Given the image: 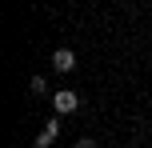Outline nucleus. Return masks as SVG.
<instances>
[{
  "label": "nucleus",
  "mask_w": 152,
  "mask_h": 148,
  "mask_svg": "<svg viewBox=\"0 0 152 148\" xmlns=\"http://www.w3.org/2000/svg\"><path fill=\"white\" fill-rule=\"evenodd\" d=\"M72 148H96V140H92V136H80V140H76Z\"/></svg>",
  "instance_id": "5"
},
{
  "label": "nucleus",
  "mask_w": 152,
  "mask_h": 148,
  "mask_svg": "<svg viewBox=\"0 0 152 148\" xmlns=\"http://www.w3.org/2000/svg\"><path fill=\"white\" fill-rule=\"evenodd\" d=\"M56 136H60V116H52L44 128H40V136H36V148H52V144H56Z\"/></svg>",
  "instance_id": "2"
},
{
  "label": "nucleus",
  "mask_w": 152,
  "mask_h": 148,
  "mask_svg": "<svg viewBox=\"0 0 152 148\" xmlns=\"http://www.w3.org/2000/svg\"><path fill=\"white\" fill-rule=\"evenodd\" d=\"M76 108H80V96H76L72 88H56L52 92V112L56 116H72Z\"/></svg>",
  "instance_id": "1"
},
{
  "label": "nucleus",
  "mask_w": 152,
  "mask_h": 148,
  "mask_svg": "<svg viewBox=\"0 0 152 148\" xmlns=\"http://www.w3.org/2000/svg\"><path fill=\"white\" fill-rule=\"evenodd\" d=\"M52 68L56 72H72L76 68V52H72V48H56V52H52Z\"/></svg>",
  "instance_id": "3"
},
{
  "label": "nucleus",
  "mask_w": 152,
  "mask_h": 148,
  "mask_svg": "<svg viewBox=\"0 0 152 148\" xmlns=\"http://www.w3.org/2000/svg\"><path fill=\"white\" fill-rule=\"evenodd\" d=\"M32 92H36V96H48V100H52V92H48V80H44V76H32Z\"/></svg>",
  "instance_id": "4"
}]
</instances>
